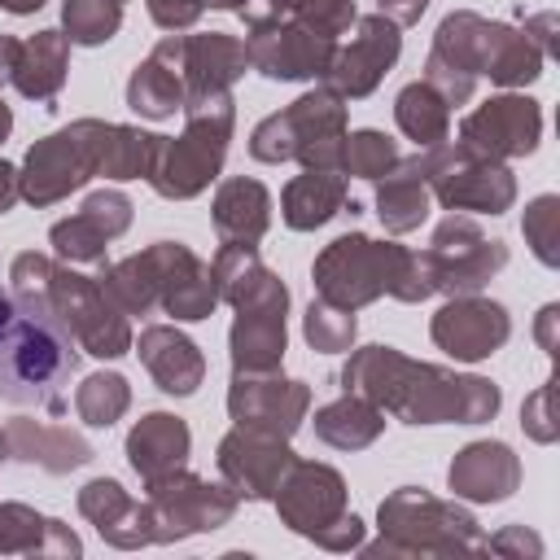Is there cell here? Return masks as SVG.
<instances>
[{
	"label": "cell",
	"mask_w": 560,
	"mask_h": 560,
	"mask_svg": "<svg viewBox=\"0 0 560 560\" xmlns=\"http://www.w3.org/2000/svg\"><path fill=\"white\" fill-rule=\"evenodd\" d=\"M346 394H363L389 411H398L411 424H438V420H459L477 424L494 416L499 389L481 376H451L429 363H411L389 346H368L359 350L346 372H341Z\"/></svg>",
	"instance_id": "cell-1"
},
{
	"label": "cell",
	"mask_w": 560,
	"mask_h": 560,
	"mask_svg": "<svg viewBox=\"0 0 560 560\" xmlns=\"http://www.w3.org/2000/svg\"><path fill=\"white\" fill-rule=\"evenodd\" d=\"M315 289L332 306H363L376 293H394L402 302L429 298L433 284V262L429 254H411L389 241H368V236H341L315 258Z\"/></svg>",
	"instance_id": "cell-2"
},
{
	"label": "cell",
	"mask_w": 560,
	"mask_h": 560,
	"mask_svg": "<svg viewBox=\"0 0 560 560\" xmlns=\"http://www.w3.org/2000/svg\"><path fill=\"white\" fill-rule=\"evenodd\" d=\"M79 354L74 337L57 324L52 311H22L0 337V398L9 402H39L52 416L66 411L61 385L70 381Z\"/></svg>",
	"instance_id": "cell-3"
},
{
	"label": "cell",
	"mask_w": 560,
	"mask_h": 560,
	"mask_svg": "<svg viewBox=\"0 0 560 560\" xmlns=\"http://www.w3.org/2000/svg\"><path fill=\"white\" fill-rule=\"evenodd\" d=\"M188 131L179 140L158 136L149 184L162 197H197L223 166L228 136H232V96L210 92V96H188Z\"/></svg>",
	"instance_id": "cell-4"
},
{
	"label": "cell",
	"mask_w": 560,
	"mask_h": 560,
	"mask_svg": "<svg viewBox=\"0 0 560 560\" xmlns=\"http://www.w3.org/2000/svg\"><path fill=\"white\" fill-rule=\"evenodd\" d=\"M341 127H346V109L337 92H311L302 101H293V109L271 114L267 122H258L249 153L258 162H289L298 158L306 171H332L341 166Z\"/></svg>",
	"instance_id": "cell-5"
},
{
	"label": "cell",
	"mask_w": 560,
	"mask_h": 560,
	"mask_svg": "<svg viewBox=\"0 0 560 560\" xmlns=\"http://www.w3.org/2000/svg\"><path fill=\"white\" fill-rule=\"evenodd\" d=\"M105 131L109 122H74L48 140H39L31 153H26V171L18 175L22 179V197L35 201V206H48L57 197H66L70 188H79L83 179L101 175V149H105Z\"/></svg>",
	"instance_id": "cell-6"
},
{
	"label": "cell",
	"mask_w": 560,
	"mask_h": 560,
	"mask_svg": "<svg viewBox=\"0 0 560 560\" xmlns=\"http://www.w3.org/2000/svg\"><path fill=\"white\" fill-rule=\"evenodd\" d=\"M48 311L57 315V324L88 350L101 359H118L131 346V328L122 319V311L109 302V293L74 271H57L48 280Z\"/></svg>",
	"instance_id": "cell-7"
},
{
	"label": "cell",
	"mask_w": 560,
	"mask_h": 560,
	"mask_svg": "<svg viewBox=\"0 0 560 560\" xmlns=\"http://www.w3.org/2000/svg\"><path fill=\"white\" fill-rule=\"evenodd\" d=\"M337 52V39H324L298 22H254L245 39L249 66H258L267 79H311L324 74Z\"/></svg>",
	"instance_id": "cell-8"
},
{
	"label": "cell",
	"mask_w": 560,
	"mask_h": 560,
	"mask_svg": "<svg viewBox=\"0 0 560 560\" xmlns=\"http://www.w3.org/2000/svg\"><path fill=\"white\" fill-rule=\"evenodd\" d=\"M289 464H293V455H289L284 438L254 429V424H236V433H228L219 446V468L245 499H271L280 490V477L289 472Z\"/></svg>",
	"instance_id": "cell-9"
},
{
	"label": "cell",
	"mask_w": 560,
	"mask_h": 560,
	"mask_svg": "<svg viewBox=\"0 0 560 560\" xmlns=\"http://www.w3.org/2000/svg\"><path fill=\"white\" fill-rule=\"evenodd\" d=\"M284 306L289 293L280 280H271L262 293L245 298L232 324V363L236 372H271L284 354Z\"/></svg>",
	"instance_id": "cell-10"
},
{
	"label": "cell",
	"mask_w": 560,
	"mask_h": 560,
	"mask_svg": "<svg viewBox=\"0 0 560 560\" xmlns=\"http://www.w3.org/2000/svg\"><path fill=\"white\" fill-rule=\"evenodd\" d=\"M149 490H153L149 521L153 525H171L166 538L171 534H192V529H214L236 508L232 494H223V490H214V486H206V481H197V477H188L179 468L166 472V477H153Z\"/></svg>",
	"instance_id": "cell-11"
},
{
	"label": "cell",
	"mask_w": 560,
	"mask_h": 560,
	"mask_svg": "<svg viewBox=\"0 0 560 560\" xmlns=\"http://www.w3.org/2000/svg\"><path fill=\"white\" fill-rule=\"evenodd\" d=\"M394 57H398V26L385 13L363 18L350 48L332 52V61L324 70V83L337 96H368L376 88V79L394 66Z\"/></svg>",
	"instance_id": "cell-12"
},
{
	"label": "cell",
	"mask_w": 560,
	"mask_h": 560,
	"mask_svg": "<svg viewBox=\"0 0 560 560\" xmlns=\"http://www.w3.org/2000/svg\"><path fill=\"white\" fill-rule=\"evenodd\" d=\"M144 254H149L158 302L166 306V315H175V319H206L214 311L219 289H214V276H210V267L201 258H192L175 241H158Z\"/></svg>",
	"instance_id": "cell-13"
},
{
	"label": "cell",
	"mask_w": 560,
	"mask_h": 560,
	"mask_svg": "<svg viewBox=\"0 0 560 560\" xmlns=\"http://www.w3.org/2000/svg\"><path fill=\"white\" fill-rule=\"evenodd\" d=\"M306 402H311V389L302 381H276L267 372H236V385L228 394L236 424H254L280 438H289L302 424Z\"/></svg>",
	"instance_id": "cell-14"
},
{
	"label": "cell",
	"mask_w": 560,
	"mask_h": 560,
	"mask_svg": "<svg viewBox=\"0 0 560 560\" xmlns=\"http://www.w3.org/2000/svg\"><path fill=\"white\" fill-rule=\"evenodd\" d=\"M276 503H280V516L298 529V534H311V538H319L324 534V525H337L346 512H341V503H346V486H341V477L332 472V468H324V464H289V477H280V494H276Z\"/></svg>",
	"instance_id": "cell-15"
},
{
	"label": "cell",
	"mask_w": 560,
	"mask_h": 560,
	"mask_svg": "<svg viewBox=\"0 0 560 560\" xmlns=\"http://www.w3.org/2000/svg\"><path fill=\"white\" fill-rule=\"evenodd\" d=\"M508 337V315L499 302L481 298H455L433 319V341L455 359H486Z\"/></svg>",
	"instance_id": "cell-16"
},
{
	"label": "cell",
	"mask_w": 560,
	"mask_h": 560,
	"mask_svg": "<svg viewBox=\"0 0 560 560\" xmlns=\"http://www.w3.org/2000/svg\"><path fill=\"white\" fill-rule=\"evenodd\" d=\"M538 136V109L534 101L521 96H499L490 105H481L468 122H464V149L477 158H499V153H525L534 149Z\"/></svg>",
	"instance_id": "cell-17"
},
{
	"label": "cell",
	"mask_w": 560,
	"mask_h": 560,
	"mask_svg": "<svg viewBox=\"0 0 560 560\" xmlns=\"http://www.w3.org/2000/svg\"><path fill=\"white\" fill-rule=\"evenodd\" d=\"M175 57H179V70L188 79V96L228 92V83L249 66L245 44H236V39H228L219 31L197 35V39H175Z\"/></svg>",
	"instance_id": "cell-18"
},
{
	"label": "cell",
	"mask_w": 560,
	"mask_h": 560,
	"mask_svg": "<svg viewBox=\"0 0 560 560\" xmlns=\"http://www.w3.org/2000/svg\"><path fill=\"white\" fill-rule=\"evenodd\" d=\"M140 359L166 394H192L201 385V372H206L197 346L166 324H153L140 332Z\"/></svg>",
	"instance_id": "cell-19"
},
{
	"label": "cell",
	"mask_w": 560,
	"mask_h": 560,
	"mask_svg": "<svg viewBox=\"0 0 560 560\" xmlns=\"http://www.w3.org/2000/svg\"><path fill=\"white\" fill-rule=\"evenodd\" d=\"M184 79H179V57H175V39L158 44L153 57L144 66H136L131 83H127V105L144 118H171L175 109H184Z\"/></svg>",
	"instance_id": "cell-20"
},
{
	"label": "cell",
	"mask_w": 560,
	"mask_h": 560,
	"mask_svg": "<svg viewBox=\"0 0 560 560\" xmlns=\"http://www.w3.org/2000/svg\"><path fill=\"white\" fill-rule=\"evenodd\" d=\"M127 455H131V468L144 481L175 472L184 464V455H188V429H184V420L179 416H166V411L144 416L131 429V438H127Z\"/></svg>",
	"instance_id": "cell-21"
},
{
	"label": "cell",
	"mask_w": 560,
	"mask_h": 560,
	"mask_svg": "<svg viewBox=\"0 0 560 560\" xmlns=\"http://www.w3.org/2000/svg\"><path fill=\"white\" fill-rule=\"evenodd\" d=\"M512 481H516V464L503 442H477L451 464V490L468 499H503Z\"/></svg>",
	"instance_id": "cell-22"
},
{
	"label": "cell",
	"mask_w": 560,
	"mask_h": 560,
	"mask_svg": "<svg viewBox=\"0 0 560 560\" xmlns=\"http://www.w3.org/2000/svg\"><path fill=\"white\" fill-rule=\"evenodd\" d=\"M267 188L258 179H228L214 197V228L223 241L236 245H254L267 232Z\"/></svg>",
	"instance_id": "cell-23"
},
{
	"label": "cell",
	"mask_w": 560,
	"mask_h": 560,
	"mask_svg": "<svg viewBox=\"0 0 560 560\" xmlns=\"http://www.w3.org/2000/svg\"><path fill=\"white\" fill-rule=\"evenodd\" d=\"M22 96H35V101H52L61 79H66V35L61 31H39L35 39L18 44V61H13V74Z\"/></svg>",
	"instance_id": "cell-24"
},
{
	"label": "cell",
	"mask_w": 560,
	"mask_h": 560,
	"mask_svg": "<svg viewBox=\"0 0 560 560\" xmlns=\"http://www.w3.org/2000/svg\"><path fill=\"white\" fill-rule=\"evenodd\" d=\"M241 18L254 22H298L324 39H337L354 22V0H249Z\"/></svg>",
	"instance_id": "cell-25"
},
{
	"label": "cell",
	"mask_w": 560,
	"mask_h": 560,
	"mask_svg": "<svg viewBox=\"0 0 560 560\" xmlns=\"http://www.w3.org/2000/svg\"><path fill=\"white\" fill-rule=\"evenodd\" d=\"M424 158H411V162H394L385 171V184L376 188V214L385 219L389 232H407L424 219V206H429V192H424Z\"/></svg>",
	"instance_id": "cell-26"
},
{
	"label": "cell",
	"mask_w": 560,
	"mask_h": 560,
	"mask_svg": "<svg viewBox=\"0 0 560 560\" xmlns=\"http://www.w3.org/2000/svg\"><path fill=\"white\" fill-rule=\"evenodd\" d=\"M346 206V184L337 171H306L284 188V223L306 232L328 223Z\"/></svg>",
	"instance_id": "cell-27"
},
{
	"label": "cell",
	"mask_w": 560,
	"mask_h": 560,
	"mask_svg": "<svg viewBox=\"0 0 560 560\" xmlns=\"http://www.w3.org/2000/svg\"><path fill=\"white\" fill-rule=\"evenodd\" d=\"M4 442L13 446L18 459H26V464H44L48 472H66V468H79V464L92 459L88 442H79L74 433H66V429H39V424L31 429V420L9 424Z\"/></svg>",
	"instance_id": "cell-28"
},
{
	"label": "cell",
	"mask_w": 560,
	"mask_h": 560,
	"mask_svg": "<svg viewBox=\"0 0 560 560\" xmlns=\"http://www.w3.org/2000/svg\"><path fill=\"white\" fill-rule=\"evenodd\" d=\"M381 411L363 398V394H346L341 402H332V407H324L319 416H315V433L324 438V442H332V446H341V451H354V446H368L376 433H381Z\"/></svg>",
	"instance_id": "cell-29"
},
{
	"label": "cell",
	"mask_w": 560,
	"mask_h": 560,
	"mask_svg": "<svg viewBox=\"0 0 560 560\" xmlns=\"http://www.w3.org/2000/svg\"><path fill=\"white\" fill-rule=\"evenodd\" d=\"M398 127L416 140V144H438L446 140V101L429 88V83H411L398 92Z\"/></svg>",
	"instance_id": "cell-30"
},
{
	"label": "cell",
	"mask_w": 560,
	"mask_h": 560,
	"mask_svg": "<svg viewBox=\"0 0 560 560\" xmlns=\"http://www.w3.org/2000/svg\"><path fill=\"white\" fill-rule=\"evenodd\" d=\"M127 381L118 376V372H96V376H88L83 385H79V394H74V407H79V416L88 420V424H96V429H105V424H114L122 411H127Z\"/></svg>",
	"instance_id": "cell-31"
},
{
	"label": "cell",
	"mask_w": 560,
	"mask_h": 560,
	"mask_svg": "<svg viewBox=\"0 0 560 560\" xmlns=\"http://www.w3.org/2000/svg\"><path fill=\"white\" fill-rule=\"evenodd\" d=\"M61 18H66V31H70L66 39L105 44V39H114V31L122 22V4H114V0H66Z\"/></svg>",
	"instance_id": "cell-32"
},
{
	"label": "cell",
	"mask_w": 560,
	"mask_h": 560,
	"mask_svg": "<svg viewBox=\"0 0 560 560\" xmlns=\"http://www.w3.org/2000/svg\"><path fill=\"white\" fill-rule=\"evenodd\" d=\"M394 162H398V149H394V140H385L381 131H354V136H346V144H341V166H346L350 175L376 179V175H385Z\"/></svg>",
	"instance_id": "cell-33"
},
{
	"label": "cell",
	"mask_w": 560,
	"mask_h": 560,
	"mask_svg": "<svg viewBox=\"0 0 560 560\" xmlns=\"http://www.w3.org/2000/svg\"><path fill=\"white\" fill-rule=\"evenodd\" d=\"M79 508H83V516H92V521H96V529H101L109 542H114V534H118V521L140 512V508L122 494V486H118V481H92V486H83Z\"/></svg>",
	"instance_id": "cell-34"
},
{
	"label": "cell",
	"mask_w": 560,
	"mask_h": 560,
	"mask_svg": "<svg viewBox=\"0 0 560 560\" xmlns=\"http://www.w3.org/2000/svg\"><path fill=\"white\" fill-rule=\"evenodd\" d=\"M306 341L315 350H346L354 341V315L346 306H332V302H311L306 311Z\"/></svg>",
	"instance_id": "cell-35"
},
{
	"label": "cell",
	"mask_w": 560,
	"mask_h": 560,
	"mask_svg": "<svg viewBox=\"0 0 560 560\" xmlns=\"http://www.w3.org/2000/svg\"><path fill=\"white\" fill-rule=\"evenodd\" d=\"M105 241H109V236H105L92 219H83V214L61 219V223L52 228V245H57V254L70 258V262H101V258H105Z\"/></svg>",
	"instance_id": "cell-36"
},
{
	"label": "cell",
	"mask_w": 560,
	"mask_h": 560,
	"mask_svg": "<svg viewBox=\"0 0 560 560\" xmlns=\"http://www.w3.org/2000/svg\"><path fill=\"white\" fill-rule=\"evenodd\" d=\"M83 219H92L105 236H118L127 223H131V201L122 197V192H92L88 201H83V210H79Z\"/></svg>",
	"instance_id": "cell-37"
},
{
	"label": "cell",
	"mask_w": 560,
	"mask_h": 560,
	"mask_svg": "<svg viewBox=\"0 0 560 560\" xmlns=\"http://www.w3.org/2000/svg\"><path fill=\"white\" fill-rule=\"evenodd\" d=\"M201 9H206V0H149V13H153V22H158V26H166V31L192 26Z\"/></svg>",
	"instance_id": "cell-38"
},
{
	"label": "cell",
	"mask_w": 560,
	"mask_h": 560,
	"mask_svg": "<svg viewBox=\"0 0 560 560\" xmlns=\"http://www.w3.org/2000/svg\"><path fill=\"white\" fill-rule=\"evenodd\" d=\"M424 4H429V0H381V13H385L394 26H402V22H416V18L424 13Z\"/></svg>",
	"instance_id": "cell-39"
},
{
	"label": "cell",
	"mask_w": 560,
	"mask_h": 560,
	"mask_svg": "<svg viewBox=\"0 0 560 560\" xmlns=\"http://www.w3.org/2000/svg\"><path fill=\"white\" fill-rule=\"evenodd\" d=\"M18 197H22V179H18V171H13L9 162H0V214H4Z\"/></svg>",
	"instance_id": "cell-40"
},
{
	"label": "cell",
	"mask_w": 560,
	"mask_h": 560,
	"mask_svg": "<svg viewBox=\"0 0 560 560\" xmlns=\"http://www.w3.org/2000/svg\"><path fill=\"white\" fill-rule=\"evenodd\" d=\"M13 315H18V302H13V293L0 289V337H4V328L13 324Z\"/></svg>",
	"instance_id": "cell-41"
},
{
	"label": "cell",
	"mask_w": 560,
	"mask_h": 560,
	"mask_svg": "<svg viewBox=\"0 0 560 560\" xmlns=\"http://www.w3.org/2000/svg\"><path fill=\"white\" fill-rule=\"evenodd\" d=\"M0 4H4L9 13H35V9L44 4V0H0Z\"/></svg>",
	"instance_id": "cell-42"
},
{
	"label": "cell",
	"mask_w": 560,
	"mask_h": 560,
	"mask_svg": "<svg viewBox=\"0 0 560 560\" xmlns=\"http://www.w3.org/2000/svg\"><path fill=\"white\" fill-rule=\"evenodd\" d=\"M9 127H13V118H9V105H4V101H0V140H4V136H9Z\"/></svg>",
	"instance_id": "cell-43"
},
{
	"label": "cell",
	"mask_w": 560,
	"mask_h": 560,
	"mask_svg": "<svg viewBox=\"0 0 560 560\" xmlns=\"http://www.w3.org/2000/svg\"><path fill=\"white\" fill-rule=\"evenodd\" d=\"M210 4H214V9H245L249 0H210Z\"/></svg>",
	"instance_id": "cell-44"
},
{
	"label": "cell",
	"mask_w": 560,
	"mask_h": 560,
	"mask_svg": "<svg viewBox=\"0 0 560 560\" xmlns=\"http://www.w3.org/2000/svg\"><path fill=\"white\" fill-rule=\"evenodd\" d=\"M0 455H4V438H0Z\"/></svg>",
	"instance_id": "cell-45"
},
{
	"label": "cell",
	"mask_w": 560,
	"mask_h": 560,
	"mask_svg": "<svg viewBox=\"0 0 560 560\" xmlns=\"http://www.w3.org/2000/svg\"><path fill=\"white\" fill-rule=\"evenodd\" d=\"M114 4H122V0H114Z\"/></svg>",
	"instance_id": "cell-46"
}]
</instances>
